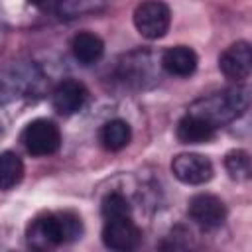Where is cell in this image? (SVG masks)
Listing matches in <instances>:
<instances>
[{
	"instance_id": "3",
	"label": "cell",
	"mask_w": 252,
	"mask_h": 252,
	"mask_svg": "<svg viewBox=\"0 0 252 252\" xmlns=\"http://www.w3.org/2000/svg\"><path fill=\"white\" fill-rule=\"evenodd\" d=\"M83 234V220L77 213L59 211L35 217L26 228V240L35 250H49L73 242Z\"/></svg>"
},
{
	"instance_id": "10",
	"label": "cell",
	"mask_w": 252,
	"mask_h": 252,
	"mask_svg": "<svg viewBox=\"0 0 252 252\" xmlns=\"http://www.w3.org/2000/svg\"><path fill=\"white\" fill-rule=\"evenodd\" d=\"M219 71L232 83H244L252 71V49L248 41H234L219 55Z\"/></svg>"
},
{
	"instance_id": "9",
	"label": "cell",
	"mask_w": 252,
	"mask_h": 252,
	"mask_svg": "<svg viewBox=\"0 0 252 252\" xmlns=\"http://www.w3.org/2000/svg\"><path fill=\"white\" fill-rule=\"evenodd\" d=\"M102 244L110 250H132L142 240V230L134 222L132 217H120V219H104L102 232H100Z\"/></svg>"
},
{
	"instance_id": "1",
	"label": "cell",
	"mask_w": 252,
	"mask_h": 252,
	"mask_svg": "<svg viewBox=\"0 0 252 252\" xmlns=\"http://www.w3.org/2000/svg\"><path fill=\"white\" fill-rule=\"evenodd\" d=\"M250 106V91L244 83H234L232 87H224L220 91L203 94L195 98L187 112L203 118L215 128H222L234 120H238Z\"/></svg>"
},
{
	"instance_id": "12",
	"label": "cell",
	"mask_w": 252,
	"mask_h": 252,
	"mask_svg": "<svg viewBox=\"0 0 252 252\" xmlns=\"http://www.w3.org/2000/svg\"><path fill=\"white\" fill-rule=\"evenodd\" d=\"M159 65L163 73L183 79V77H191L197 71L199 57L189 45H173L159 55Z\"/></svg>"
},
{
	"instance_id": "19",
	"label": "cell",
	"mask_w": 252,
	"mask_h": 252,
	"mask_svg": "<svg viewBox=\"0 0 252 252\" xmlns=\"http://www.w3.org/2000/svg\"><path fill=\"white\" fill-rule=\"evenodd\" d=\"M102 219H120V217H132V205L128 197L120 191H110L102 197L100 203Z\"/></svg>"
},
{
	"instance_id": "11",
	"label": "cell",
	"mask_w": 252,
	"mask_h": 252,
	"mask_svg": "<svg viewBox=\"0 0 252 252\" xmlns=\"http://www.w3.org/2000/svg\"><path fill=\"white\" fill-rule=\"evenodd\" d=\"M87 98H89L87 87L75 79L61 81L51 93V104L63 116H71V114L79 112L85 106Z\"/></svg>"
},
{
	"instance_id": "17",
	"label": "cell",
	"mask_w": 252,
	"mask_h": 252,
	"mask_svg": "<svg viewBox=\"0 0 252 252\" xmlns=\"http://www.w3.org/2000/svg\"><path fill=\"white\" fill-rule=\"evenodd\" d=\"M106 4H108V0H57L53 14H57L59 18H65V20H73L79 16L94 14V12L102 10Z\"/></svg>"
},
{
	"instance_id": "15",
	"label": "cell",
	"mask_w": 252,
	"mask_h": 252,
	"mask_svg": "<svg viewBox=\"0 0 252 252\" xmlns=\"http://www.w3.org/2000/svg\"><path fill=\"white\" fill-rule=\"evenodd\" d=\"M98 142L108 152H120L132 142V128L122 118L106 120L98 130Z\"/></svg>"
},
{
	"instance_id": "18",
	"label": "cell",
	"mask_w": 252,
	"mask_h": 252,
	"mask_svg": "<svg viewBox=\"0 0 252 252\" xmlns=\"http://www.w3.org/2000/svg\"><path fill=\"white\" fill-rule=\"evenodd\" d=\"M224 169L232 181H238V183L248 181L252 173L250 154L246 150H230L224 156Z\"/></svg>"
},
{
	"instance_id": "14",
	"label": "cell",
	"mask_w": 252,
	"mask_h": 252,
	"mask_svg": "<svg viewBox=\"0 0 252 252\" xmlns=\"http://www.w3.org/2000/svg\"><path fill=\"white\" fill-rule=\"evenodd\" d=\"M71 53L81 65H94L104 55V41L93 32H79L71 39Z\"/></svg>"
},
{
	"instance_id": "21",
	"label": "cell",
	"mask_w": 252,
	"mask_h": 252,
	"mask_svg": "<svg viewBox=\"0 0 252 252\" xmlns=\"http://www.w3.org/2000/svg\"><path fill=\"white\" fill-rule=\"evenodd\" d=\"M2 32H4V30H2V18H0V37H2Z\"/></svg>"
},
{
	"instance_id": "16",
	"label": "cell",
	"mask_w": 252,
	"mask_h": 252,
	"mask_svg": "<svg viewBox=\"0 0 252 252\" xmlns=\"http://www.w3.org/2000/svg\"><path fill=\"white\" fill-rule=\"evenodd\" d=\"M24 161L16 152H0V191L14 189L24 179Z\"/></svg>"
},
{
	"instance_id": "6",
	"label": "cell",
	"mask_w": 252,
	"mask_h": 252,
	"mask_svg": "<svg viewBox=\"0 0 252 252\" xmlns=\"http://www.w3.org/2000/svg\"><path fill=\"white\" fill-rule=\"evenodd\" d=\"M28 154L35 158L53 156L61 148V130L49 118H35L26 124L20 136Z\"/></svg>"
},
{
	"instance_id": "13",
	"label": "cell",
	"mask_w": 252,
	"mask_h": 252,
	"mask_svg": "<svg viewBox=\"0 0 252 252\" xmlns=\"http://www.w3.org/2000/svg\"><path fill=\"white\" fill-rule=\"evenodd\" d=\"M217 128L205 122L203 118L187 112L183 118H179L175 126V136L181 144H207L215 138Z\"/></svg>"
},
{
	"instance_id": "5",
	"label": "cell",
	"mask_w": 252,
	"mask_h": 252,
	"mask_svg": "<svg viewBox=\"0 0 252 252\" xmlns=\"http://www.w3.org/2000/svg\"><path fill=\"white\" fill-rule=\"evenodd\" d=\"M132 22L136 32L154 41L161 39L171 26V10L163 0H144L134 8Z\"/></svg>"
},
{
	"instance_id": "8",
	"label": "cell",
	"mask_w": 252,
	"mask_h": 252,
	"mask_svg": "<svg viewBox=\"0 0 252 252\" xmlns=\"http://www.w3.org/2000/svg\"><path fill=\"white\" fill-rule=\"evenodd\" d=\"M169 169L173 173V177L185 185H205L207 181H211L215 169L209 158L201 156V154H177L171 163Z\"/></svg>"
},
{
	"instance_id": "2",
	"label": "cell",
	"mask_w": 252,
	"mask_h": 252,
	"mask_svg": "<svg viewBox=\"0 0 252 252\" xmlns=\"http://www.w3.org/2000/svg\"><path fill=\"white\" fill-rule=\"evenodd\" d=\"M110 83L126 93H140L154 89L161 77L159 55L150 49H134L120 55L110 73Z\"/></svg>"
},
{
	"instance_id": "7",
	"label": "cell",
	"mask_w": 252,
	"mask_h": 252,
	"mask_svg": "<svg viewBox=\"0 0 252 252\" xmlns=\"http://www.w3.org/2000/svg\"><path fill=\"white\" fill-rule=\"evenodd\" d=\"M187 215L203 230H213L226 220V205L213 193H197L187 203Z\"/></svg>"
},
{
	"instance_id": "20",
	"label": "cell",
	"mask_w": 252,
	"mask_h": 252,
	"mask_svg": "<svg viewBox=\"0 0 252 252\" xmlns=\"http://www.w3.org/2000/svg\"><path fill=\"white\" fill-rule=\"evenodd\" d=\"M30 6L41 10V12H53L55 10V2L57 0H26Z\"/></svg>"
},
{
	"instance_id": "4",
	"label": "cell",
	"mask_w": 252,
	"mask_h": 252,
	"mask_svg": "<svg viewBox=\"0 0 252 252\" xmlns=\"http://www.w3.org/2000/svg\"><path fill=\"white\" fill-rule=\"evenodd\" d=\"M45 75L33 59H14L0 65V106L30 98L43 89Z\"/></svg>"
}]
</instances>
